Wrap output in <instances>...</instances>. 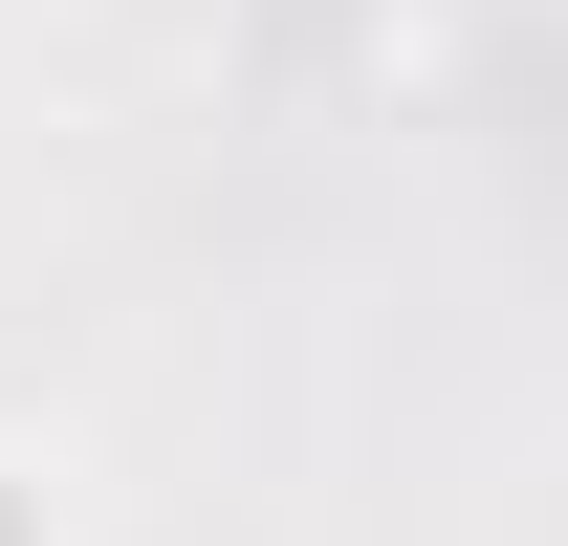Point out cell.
Returning <instances> with one entry per match:
<instances>
[{
    "mask_svg": "<svg viewBox=\"0 0 568 546\" xmlns=\"http://www.w3.org/2000/svg\"><path fill=\"white\" fill-rule=\"evenodd\" d=\"M0 546H44V503H22V481H0Z\"/></svg>",
    "mask_w": 568,
    "mask_h": 546,
    "instance_id": "6da1fadb",
    "label": "cell"
}]
</instances>
